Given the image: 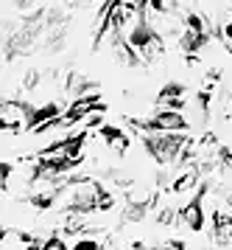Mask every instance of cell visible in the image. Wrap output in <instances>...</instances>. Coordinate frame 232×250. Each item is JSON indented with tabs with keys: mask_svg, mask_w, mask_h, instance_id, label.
<instances>
[{
	"mask_svg": "<svg viewBox=\"0 0 232 250\" xmlns=\"http://www.w3.org/2000/svg\"><path fill=\"white\" fill-rule=\"evenodd\" d=\"M101 186L92 177H70V180L59 188V208L62 214H81L87 216L92 211H98V197Z\"/></svg>",
	"mask_w": 232,
	"mask_h": 250,
	"instance_id": "1",
	"label": "cell"
},
{
	"mask_svg": "<svg viewBox=\"0 0 232 250\" xmlns=\"http://www.w3.org/2000/svg\"><path fill=\"white\" fill-rule=\"evenodd\" d=\"M188 144L190 138L185 132H151V135H143V149L160 166H177Z\"/></svg>",
	"mask_w": 232,
	"mask_h": 250,
	"instance_id": "2",
	"label": "cell"
},
{
	"mask_svg": "<svg viewBox=\"0 0 232 250\" xmlns=\"http://www.w3.org/2000/svg\"><path fill=\"white\" fill-rule=\"evenodd\" d=\"M31 113H34V104H25V102H6L0 104V126L6 132H17V129H28V121H31Z\"/></svg>",
	"mask_w": 232,
	"mask_h": 250,
	"instance_id": "3",
	"label": "cell"
},
{
	"mask_svg": "<svg viewBox=\"0 0 232 250\" xmlns=\"http://www.w3.org/2000/svg\"><path fill=\"white\" fill-rule=\"evenodd\" d=\"M179 225L193 230V233H201L204 225H207V214H204V197L193 194L188 203L179 208Z\"/></svg>",
	"mask_w": 232,
	"mask_h": 250,
	"instance_id": "4",
	"label": "cell"
},
{
	"mask_svg": "<svg viewBox=\"0 0 232 250\" xmlns=\"http://www.w3.org/2000/svg\"><path fill=\"white\" fill-rule=\"evenodd\" d=\"M62 90H65V96H70L73 102H78V99H87L92 93H98V82L87 79V76L78 73V70H70L65 84H62Z\"/></svg>",
	"mask_w": 232,
	"mask_h": 250,
	"instance_id": "5",
	"label": "cell"
},
{
	"mask_svg": "<svg viewBox=\"0 0 232 250\" xmlns=\"http://www.w3.org/2000/svg\"><path fill=\"white\" fill-rule=\"evenodd\" d=\"M65 115V107L59 102H48V104H39V107H34L31 113V121H28V129L31 132H36L39 126L51 124V121H56V118H62Z\"/></svg>",
	"mask_w": 232,
	"mask_h": 250,
	"instance_id": "6",
	"label": "cell"
},
{
	"mask_svg": "<svg viewBox=\"0 0 232 250\" xmlns=\"http://www.w3.org/2000/svg\"><path fill=\"white\" fill-rule=\"evenodd\" d=\"M210 228H213V242H215V248H227L232 233H230V214H227L224 208H215V211H213Z\"/></svg>",
	"mask_w": 232,
	"mask_h": 250,
	"instance_id": "7",
	"label": "cell"
},
{
	"mask_svg": "<svg viewBox=\"0 0 232 250\" xmlns=\"http://www.w3.org/2000/svg\"><path fill=\"white\" fill-rule=\"evenodd\" d=\"M210 40H213L210 34H196V31H188V28H185V31L179 34L177 42H179V51H182V54L196 57V54H201L204 48L210 45Z\"/></svg>",
	"mask_w": 232,
	"mask_h": 250,
	"instance_id": "8",
	"label": "cell"
},
{
	"mask_svg": "<svg viewBox=\"0 0 232 250\" xmlns=\"http://www.w3.org/2000/svg\"><path fill=\"white\" fill-rule=\"evenodd\" d=\"M199 183H201V174H199V169H196V163H193L188 169H179V174L174 177V183H171V191L188 194V191H193V188H199Z\"/></svg>",
	"mask_w": 232,
	"mask_h": 250,
	"instance_id": "9",
	"label": "cell"
},
{
	"mask_svg": "<svg viewBox=\"0 0 232 250\" xmlns=\"http://www.w3.org/2000/svg\"><path fill=\"white\" fill-rule=\"evenodd\" d=\"M101 138H104V144L112 149V152H118V155H123L126 149H129V138H126V132H123L121 126H115V124H104L98 129Z\"/></svg>",
	"mask_w": 232,
	"mask_h": 250,
	"instance_id": "10",
	"label": "cell"
},
{
	"mask_svg": "<svg viewBox=\"0 0 232 250\" xmlns=\"http://www.w3.org/2000/svg\"><path fill=\"white\" fill-rule=\"evenodd\" d=\"M157 203H126V208H123L121 219L126 222V225H134V222H143L145 216H148V211L154 208Z\"/></svg>",
	"mask_w": 232,
	"mask_h": 250,
	"instance_id": "11",
	"label": "cell"
},
{
	"mask_svg": "<svg viewBox=\"0 0 232 250\" xmlns=\"http://www.w3.org/2000/svg\"><path fill=\"white\" fill-rule=\"evenodd\" d=\"M188 96V84H182V82H168L160 87L157 93V104H168V102H177V99H185Z\"/></svg>",
	"mask_w": 232,
	"mask_h": 250,
	"instance_id": "12",
	"label": "cell"
},
{
	"mask_svg": "<svg viewBox=\"0 0 232 250\" xmlns=\"http://www.w3.org/2000/svg\"><path fill=\"white\" fill-rule=\"evenodd\" d=\"M65 45H67V28H56V31H51L48 40L42 42V48L48 51V54H59Z\"/></svg>",
	"mask_w": 232,
	"mask_h": 250,
	"instance_id": "13",
	"label": "cell"
},
{
	"mask_svg": "<svg viewBox=\"0 0 232 250\" xmlns=\"http://www.w3.org/2000/svg\"><path fill=\"white\" fill-rule=\"evenodd\" d=\"M107 177H109V183L112 186H118V188H126V191L134 188V177L126 169H109L107 171Z\"/></svg>",
	"mask_w": 232,
	"mask_h": 250,
	"instance_id": "14",
	"label": "cell"
},
{
	"mask_svg": "<svg viewBox=\"0 0 232 250\" xmlns=\"http://www.w3.org/2000/svg\"><path fill=\"white\" fill-rule=\"evenodd\" d=\"M218 171L224 177H232V149L230 146L218 149Z\"/></svg>",
	"mask_w": 232,
	"mask_h": 250,
	"instance_id": "15",
	"label": "cell"
},
{
	"mask_svg": "<svg viewBox=\"0 0 232 250\" xmlns=\"http://www.w3.org/2000/svg\"><path fill=\"white\" fill-rule=\"evenodd\" d=\"M174 222H179V211H174L171 205L157 211V225H174Z\"/></svg>",
	"mask_w": 232,
	"mask_h": 250,
	"instance_id": "16",
	"label": "cell"
},
{
	"mask_svg": "<svg viewBox=\"0 0 232 250\" xmlns=\"http://www.w3.org/2000/svg\"><path fill=\"white\" fill-rule=\"evenodd\" d=\"M39 82H42V73H39V70H28V73H25V76H22V82H20V87L22 90H36V87H39Z\"/></svg>",
	"mask_w": 232,
	"mask_h": 250,
	"instance_id": "17",
	"label": "cell"
},
{
	"mask_svg": "<svg viewBox=\"0 0 232 250\" xmlns=\"http://www.w3.org/2000/svg\"><path fill=\"white\" fill-rule=\"evenodd\" d=\"M70 250H101V242L95 236H81Z\"/></svg>",
	"mask_w": 232,
	"mask_h": 250,
	"instance_id": "18",
	"label": "cell"
},
{
	"mask_svg": "<svg viewBox=\"0 0 232 250\" xmlns=\"http://www.w3.org/2000/svg\"><path fill=\"white\" fill-rule=\"evenodd\" d=\"M42 250H67V242L59 233H51V236L45 239V245H42Z\"/></svg>",
	"mask_w": 232,
	"mask_h": 250,
	"instance_id": "19",
	"label": "cell"
},
{
	"mask_svg": "<svg viewBox=\"0 0 232 250\" xmlns=\"http://www.w3.org/2000/svg\"><path fill=\"white\" fill-rule=\"evenodd\" d=\"M115 208V194L101 188V197H98V211H112Z\"/></svg>",
	"mask_w": 232,
	"mask_h": 250,
	"instance_id": "20",
	"label": "cell"
},
{
	"mask_svg": "<svg viewBox=\"0 0 232 250\" xmlns=\"http://www.w3.org/2000/svg\"><path fill=\"white\" fill-rule=\"evenodd\" d=\"M224 42H232V17L224 23Z\"/></svg>",
	"mask_w": 232,
	"mask_h": 250,
	"instance_id": "21",
	"label": "cell"
},
{
	"mask_svg": "<svg viewBox=\"0 0 232 250\" xmlns=\"http://www.w3.org/2000/svg\"><path fill=\"white\" fill-rule=\"evenodd\" d=\"M224 208H230V214H232V191L224 194Z\"/></svg>",
	"mask_w": 232,
	"mask_h": 250,
	"instance_id": "22",
	"label": "cell"
},
{
	"mask_svg": "<svg viewBox=\"0 0 232 250\" xmlns=\"http://www.w3.org/2000/svg\"><path fill=\"white\" fill-rule=\"evenodd\" d=\"M230 233H232V214H230Z\"/></svg>",
	"mask_w": 232,
	"mask_h": 250,
	"instance_id": "23",
	"label": "cell"
},
{
	"mask_svg": "<svg viewBox=\"0 0 232 250\" xmlns=\"http://www.w3.org/2000/svg\"><path fill=\"white\" fill-rule=\"evenodd\" d=\"M230 107H232V99H230Z\"/></svg>",
	"mask_w": 232,
	"mask_h": 250,
	"instance_id": "24",
	"label": "cell"
}]
</instances>
